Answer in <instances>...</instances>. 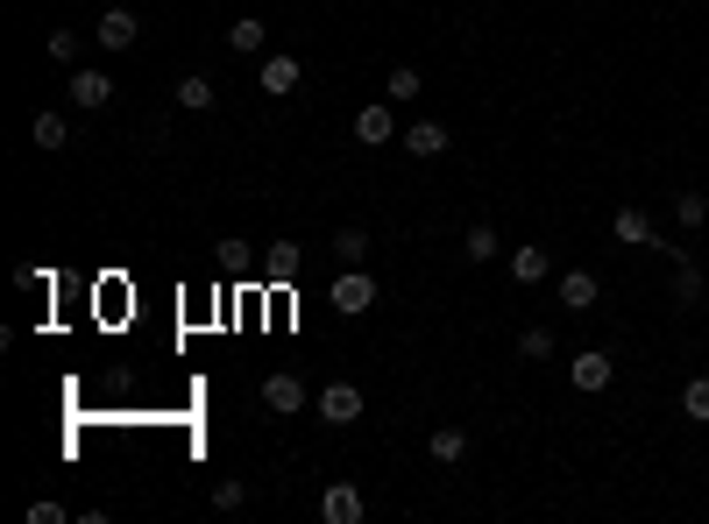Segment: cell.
Here are the masks:
<instances>
[{
    "label": "cell",
    "instance_id": "1",
    "mask_svg": "<svg viewBox=\"0 0 709 524\" xmlns=\"http://www.w3.org/2000/svg\"><path fill=\"white\" fill-rule=\"evenodd\" d=\"M327 305H334L341 319H362V313L376 305V277H370L362 263H348V277H334V284H327Z\"/></svg>",
    "mask_w": 709,
    "mask_h": 524
},
{
    "label": "cell",
    "instance_id": "2",
    "mask_svg": "<svg viewBox=\"0 0 709 524\" xmlns=\"http://www.w3.org/2000/svg\"><path fill=\"white\" fill-rule=\"evenodd\" d=\"M610 376H618V362H610L603 347H582V355L568 362V383H574L582 397H603V390H610Z\"/></svg>",
    "mask_w": 709,
    "mask_h": 524
},
{
    "label": "cell",
    "instance_id": "3",
    "mask_svg": "<svg viewBox=\"0 0 709 524\" xmlns=\"http://www.w3.org/2000/svg\"><path fill=\"white\" fill-rule=\"evenodd\" d=\"M263 404H270L277 418H298L305 404H313V390H305V383L292 376V368H277V376H263Z\"/></svg>",
    "mask_w": 709,
    "mask_h": 524
},
{
    "label": "cell",
    "instance_id": "4",
    "mask_svg": "<svg viewBox=\"0 0 709 524\" xmlns=\"http://www.w3.org/2000/svg\"><path fill=\"white\" fill-rule=\"evenodd\" d=\"M298 79H305V65L292 50H277V57H263V71H256V86L270 92V100H284V92H298Z\"/></svg>",
    "mask_w": 709,
    "mask_h": 524
},
{
    "label": "cell",
    "instance_id": "5",
    "mask_svg": "<svg viewBox=\"0 0 709 524\" xmlns=\"http://www.w3.org/2000/svg\"><path fill=\"white\" fill-rule=\"evenodd\" d=\"M397 135H405V128H397V113L383 107V100L355 113V142H362V149H383V142H397Z\"/></svg>",
    "mask_w": 709,
    "mask_h": 524
},
{
    "label": "cell",
    "instance_id": "6",
    "mask_svg": "<svg viewBox=\"0 0 709 524\" xmlns=\"http://www.w3.org/2000/svg\"><path fill=\"white\" fill-rule=\"evenodd\" d=\"M362 511H370V503H362L355 482H327V496H319V517L327 524H362Z\"/></svg>",
    "mask_w": 709,
    "mask_h": 524
},
{
    "label": "cell",
    "instance_id": "7",
    "mask_svg": "<svg viewBox=\"0 0 709 524\" xmlns=\"http://www.w3.org/2000/svg\"><path fill=\"white\" fill-rule=\"evenodd\" d=\"M313 404H319V418H327V425H355L362 418V390H355V383H327Z\"/></svg>",
    "mask_w": 709,
    "mask_h": 524
},
{
    "label": "cell",
    "instance_id": "8",
    "mask_svg": "<svg viewBox=\"0 0 709 524\" xmlns=\"http://www.w3.org/2000/svg\"><path fill=\"white\" fill-rule=\"evenodd\" d=\"M610 241H624V248H660L653 220H646L639 206H618V212H610Z\"/></svg>",
    "mask_w": 709,
    "mask_h": 524
},
{
    "label": "cell",
    "instance_id": "9",
    "mask_svg": "<svg viewBox=\"0 0 709 524\" xmlns=\"http://www.w3.org/2000/svg\"><path fill=\"white\" fill-rule=\"evenodd\" d=\"M107 100H114V79H107V71H92V65H79V71H71V107L100 113Z\"/></svg>",
    "mask_w": 709,
    "mask_h": 524
},
{
    "label": "cell",
    "instance_id": "10",
    "mask_svg": "<svg viewBox=\"0 0 709 524\" xmlns=\"http://www.w3.org/2000/svg\"><path fill=\"white\" fill-rule=\"evenodd\" d=\"M136 36H142V22L128 8H107L100 14V50H136Z\"/></svg>",
    "mask_w": 709,
    "mask_h": 524
},
{
    "label": "cell",
    "instance_id": "11",
    "mask_svg": "<svg viewBox=\"0 0 709 524\" xmlns=\"http://www.w3.org/2000/svg\"><path fill=\"white\" fill-rule=\"evenodd\" d=\"M305 269V248L298 241H270V256H263V284H292Z\"/></svg>",
    "mask_w": 709,
    "mask_h": 524
},
{
    "label": "cell",
    "instance_id": "12",
    "mask_svg": "<svg viewBox=\"0 0 709 524\" xmlns=\"http://www.w3.org/2000/svg\"><path fill=\"white\" fill-rule=\"evenodd\" d=\"M397 142H405L412 157H447V142H454V135L440 128V121H412L405 135H397Z\"/></svg>",
    "mask_w": 709,
    "mask_h": 524
},
{
    "label": "cell",
    "instance_id": "13",
    "mask_svg": "<svg viewBox=\"0 0 709 524\" xmlns=\"http://www.w3.org/2000/svg\"><path fill=\"white\" fill-rule=\"evenodd\" d=\"M511 277H519V284H546V277H553V256H546L540 241L511 248Z\"/></svg>",
    "mask_w": 709,
    "mask_h": 524
},
{
    "label": "cell",
    "instance_id": "14",
    "mask_svg": "<svg viewBox=\"0 0 709 524\" xmlns=\"http://www.w3.org/2000/svg\"><path fill=\"white\" fill-rule=\"evenodd\" d=\"M597 298H603V290H597L589 269H568V277H561V305H568V313H597Z\"/></svg>",
    "mask_w": 709,
    "mask_h": 524
},
{
    "label": "cell",
    "instance_id": "15",
    "mask_svg": "<svg viewBox=\"0 0 709 524\" xmlns=\"http://www.w3.org/2000/svg\"><path fill=\"white\" fill-rule=\"evenodd\" d=\"M214 100H220V92H214L206 71H185V79H178V107L185 113H214Z\"/></svg>",
    "mask_w": 709,
    "mask_h": 524
},
{
    "label": "cell",
    "instance_id": "16",
    "mask_svg": "<svg viewBox=\"0 0 709 524\" xmlns=\"http://www.w3.org/2000/svg\"><path fill=\"white\" fill-rule=\"evenodd\" d=\"M426 454L440 461V468H454V461H462V454H469V433H462V425H433V439H426Z\"/></svg>",
    "mask_w": 709,
    "mask_h": 524
},
{
    "label": "cell",
    "instance_id": "17",
    "mask_svg": "<svg viewBox=\"0 0 709 524\" xmlns=\"http://www.w3.org/2000/svg\"><path fill=\"white\" fill-rule=\"evenodd\" d=\"M29 142H36V149H65V142H71L65 113H50V107H43V113H36V121H29Z\"/></svg>",
    "mask_w": 709,
    "mask_h": 524
},
{
    "label": "cell",
    "instance_id": "18",
    "mask_svg": "<svg viewBox=\"0 0 709 524\" xmlns=\"http://www.w3.org/2000/svg\"><path fill=\"white\" fill-rule=\"evenodd\" d=\"M263 36H270V29H263V22H256V14H242V22H227V50H242V57H256V50H263Z\"/></svg>",
    "mask_w": 709,
    "mask_h": 524
},
{
    "label": "cell",
    "instance_id": "19",
    "mask_svg": "<svg viewBox=\"0 0 709 524\" xmlns=\"http://www.w3.org/2000/svg\"><path fill=\"white\" fill-rule=\"evenodd\" d=\"M462 256H469V263H496V227H490V220H475L469 235H462Z\"/></svg>",
    "mask_w": 709,
    "mask_h": 524
},
{
    "label": "cell",
    "instance_id": "20",
    "mask_svg": "<svg viewBox=\"0 0 709 524\" xmlns=\"http://www.w3.org/2000/svg\"><path fill=\"white\" fill-rule=\"evenodd\" d=\"M681 418H688V425H709V376H688V390H681Z\"/></svg>",
    "mask_w": 709,
    "mask_h": 524
},
{
    "label": "cell",
    "instance_id": "21",
    "mask_svg": "<svg viewBox=\"0 0 709 524\" xmlns=\"http://www.w3.org/2000/svg\"><path fill=\"white\" fill-rule=\"evenodd\" d=\"M383 92H391V100H397V107H412V100H418V92H426V79H418V71H412V65H397V71H391V86H383Z\"/></svg>",
    "mask_w": 709,
    "mask_h": 524
},
{
    "label": "cell",
    "instance_id": "22",
    "mask_svg": "<svg viewBox=\"0 0 709 524\" xmlns=\"http://www.w3.org/2000/svg\"><path fill=\"white\" fill-rule=\"evenodd\" d=\"M674 220L681 227H709V199L702 191H674Z\"/></svg>",
    "mask_w": 709,
    "mask_h": 524
},
{
    "label": "cell",
    "instance_id": "23",
    "mask_svg": "<svg viewBox=\"0 0 709 524\" xmlns=\"http://www.w3.org/2000/svg\"><path fill=\"white\" fill-rule=\"evenodd\" d=\"M674 305H702V269L681 256V269H674Z\"/></svg>",
    "mask_w": 709,
    "mask_h": 524
},
{
    "label": "cell",
    "instance_id": "24",
    "mask_svg": "<svg viewBox=\"0 0 709 524\" xmlns=\"http://www.w3.org/2000/svg\"><path fill=\"white\" fill-rule=\"evenodd\" d=\"M334 256H341V263H370V235H362V227H341V235H334Z\"/></svg>",
    "mask_w": 709,
    "mask_h": 524
},
{
    "label": "cell",
    "instance_id": "25",
    "mask_svg": "<svg viewBox=\"0 0 709 524\" xmlns=\"http://www.w3.org/2000/svg\"><path fill=\"white\" fill-rule=\"evenodd\" d=\"M519 355H525V362H546V355H553V326H525V334H519Z\"/></svg>",
    "mask_w": 709,
    "mask_h": 524
},
{
    "label": "cell",
    "instance_id": "26",
    "mask_svg": "<svg viewBox=\"0 0 709 524\" xmlns=\"http://www.w3.org/2000/svg\"><path fill=\"white\" fill-rule=\"evenodd\" d=\"M43 50L57 57V65H79V29H50V36H43Z\"/></svg>",
    "mask_w": 709,
    "mask_h": 524
},
{
    "label": "cell",
    "instance_id": "27",
    "mask_svg": "<svg viewBox=\"0 0 709 524\" xmlns=\"http://www.w3.org/2000/svg\"><path fill=\"white\" fill-rule=\"evenodd\" d=\"M242 503H248L242 482H214V511H242Z\"/></svg>",
    "mask_w": 709,
    "mask_h": 524
},
{
    "label": "cell",
    "instance_id": "28",
    "mask_svg": "<svg viewBox=\"0 0 709 524\" xmlns=\"http://www.w3.org/2000/svg\"><path fill=\"white\" fill-rule=\"evenodd\" d=\"M65 517H71V511H65V503H50V496L29 503V524H65Z\"/></svg>",
    "mask_w": 709,
    "mask_h": 524
}]
</instances>
